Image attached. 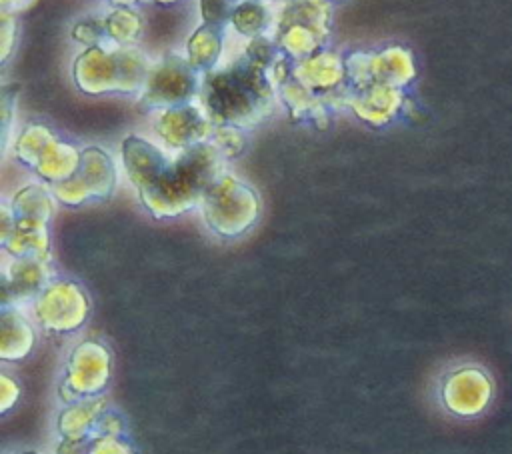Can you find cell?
Instances as JSON below:
<instances>
[{
  "instance_id": "6da1fadb",
  "label": "cell",
  "mask_w": 512,
  "mask_h": 454,
  "mask_svg": "<svg viewBox=\"0 0 512 454\" xmlns=\"http://www.w3.org/2000/svg\"><path fill=\"white\" fill-rule=\"evenodd\" d=\"M492 398V384L480 368H460L450 372L442 384L444 406L458 416L480 414Z\"/></svg>"
}]
</instances>
